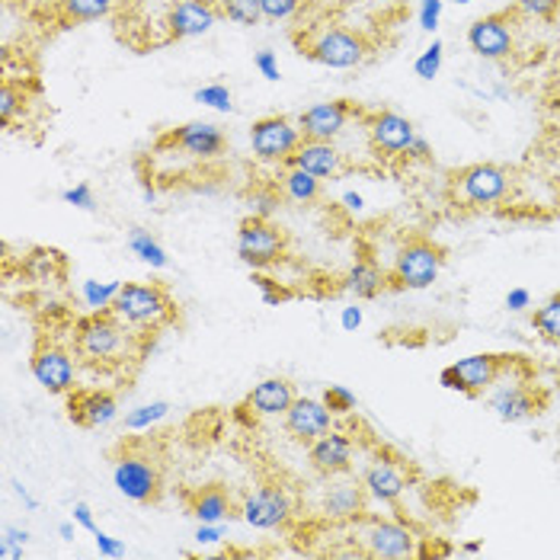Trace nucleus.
<instances>
[{
	"instance_id": "473e14b6",
	"label": "nucleus",
	"mask_w": 560,
	"mask_h": 560,
	"mask_svg": "<svg viewBox=\"0 0 560 560\" xmlns=\"http://www.w3.org/2000/svg\"><path fill=\"white\" fill-rule=\"evenodd\" d=\"M167 413H171V404H167V400L141 404V407H135L131 413H126V430L129 432L151 430V427H158Z\"/></svg>"
},
{
	"instance_id": "aec40b11",
	"label": "nucleus",
	"mask_w": 560,
	"mask_h": 560,
	"mask_svg": "<svg viewBox=\"0 0 560 560\" xmlns=\"http://www.w3.org/2000/svg\"><path fill=\"white\" fill-rule=\"evenodd\" d=\"M164 144H173L179 151H186L189 158H199V161H212V158H221L224 148H228V138L224 131L218 129L215 122H186L179 129H173Z\"/></svg>"
},
{
	"instance_id": "393cba45",
	"label": "nucleus",
	"mask_w": 560,
	"mask_h": 560,
	"mask_svg": "<svg viewBox=\"0 0 560 560\" xmlns=\"http://www.w3.org/2000/svg\"><path fill=\"white\" fill-rule=\"evenodd\" d=\"M365 487L359 480H337L324 493V516L330 522H352L365 513Z\"/></svg>"
},
{
	"instance_id": "603ef678",
	"label": "nucleus",
	"mask_w": 560,
	"mask_h": 560,
	"mask_svg": "<svg viewBox=\"0 0 560 560\" xmlns=\"http://www.w3.org/2000/svg\"><path fill=\"white\" fill-rule=\"evenodd\" d=\"M407 158H413V161H430V158H432L430 141L417 135V141L410 144V151H407Z\"/></svg>"
},
{
	"instance_id": "49530a36",
	"label": "nucleus",
	"mask_w": 560,
	"mask_h": 560,
	"mask_svg": "<svg viewBox=\"0 0 560 560\" xmlns=\"http://www.w3.org/2000/svg\"><path fill=\"white\" fill-rule=\"evenodd\" d=\"M254 282H257V289L262 292V302H266V304H279V302H285V299H289V292H285V289H282L279 282L266 279V276H257Z\"/></svg>"
},
{
	"instance_id": "a878e982",
	"label": "nucleus",
	"mask_w": 560,
	"mask_h": 560,
	"mask_svg": "<svg viewBox=\"0 0 560 560\" xmlns=\"http://www.w3.org/2000/svg\"><path fill=\"white\" fill-rule=\"evenodd\" d=\"M343 289L355 302H372L388 289V276L382 272V266L372 257H362L352 262V269L346 272Z\"/></svg>"
},
{
	"instance_id": "4468645a",
	"label": "nucleus",
	"mask_w": 560,
	"mask_h": 560,
	"mask_svg": "<svg viewBox=\"0 0 560 560\" xmlns=\"http://www.w3.org/2000/svg\"><path fill=\"white\" fill-rule=\"evenodd\" d=\"M490 410L503 420V423H525L535 420L548 410V390L535 388L528 382L516 385H503L490 394Z\"/></svg>"
},
{
	"instance_id": "b1692460",
	"label": "nucleus",
	"mask_w": 560,
	"mask_h": 560,
	"mask_svg": "<svg viewBox=\"0 0 560 560\" xmlns=\"http://www.w3.org/2000/svg\"><path fill=\"white\" fill-rule=\"evenodd\" d=\"M295 385L289 378H266L254 385V390L244 400V410L254 417H285V410L295 404Z\"/></svg>"
},
{
	"instance_id": "423d86ee",
	"label": "nucleus",
	"mask_w": 560,
	"mask_h": 560,
	"mask_svg": "<svg viewBox=\"0 0 560 560\" xmlns=\"http://www.w3.org/2000/svg\"><path fill=\"white\" fill-rule=\"evenodd\" d=\"M289 254V234L272 218L247 215L237 228V257L244 259L254 272L276 266Z\"/></svg>"
},
{
	"instance_id": "f8f14e48",
	"label": "nucleus",
	"mask_w": 560,
	"mask_h": 560,
	"mask_svg": "<svg viewBox=\"0 0 560 560\" xmlns=\"http://www.w3.org/2000/svg\"><path fill=\"white\" fill-rule=\"evenodd\" d=\"M359 541H362L369 558L400 560L417 555L413 532L407 525H400V522H390V518H365V525L359 532Z\"/></svg>"
},
{
	"instance_id": "7c9ffc66",
	"label": "nucleus",
	"mask_w": 560,
	"mask_h": 560,
	"mask_svg": "<svg viewBox=\"0 0 560 560\" xmlns=\"http://www.w3.org/2000/svg\"><path fill=\"white\" fill-rule=\"evenodd\" d=\"M532 327L545 343H560V295L548 299L532 314Z\"/></svg>"
},
{
	"instance_id": "4c0bfd02",
	"label": "nucleus",
	"mask_w": 560,
	"mask_h": 560,
	"mask_svg": "<svg viewBox=\"0 0 560 560\" xmlns=\"http://www.w3.org/2000/svg\"><path fill=\"white\" fill-rule=\"evenodd\" d=\"M516 13L528 16V20L551 23L560 13V0H516Z\"/></svg>"
},
{
	"instance_id": "ddd939ff",
	"label": "nucleus",
	"mask_w": 560,
	"mask_h": 560,
	"mask_svg": "<svg viewBox=\"0 0 560 560\" xmlns=\"http://www.w3.org/2000/svg\"><path fill=\"white\" fill-rule=\"evenodd\" d=\"M33 378L43 385L48 394H71L78 385V365L74 355L58 343H39L33 359H30Z\"/></svg>"
},
{
	"instance_id": "c9c22d12",
	"label": "nucleus",
	"mask_w": 560,
	"mask_h": 560,
	"mask_svg": "<svg viewBox=\"0 0 560 560\" xmlns=\"http://www.w3.org/2000/svg\"><path fill=\"white\" fill-rule=\"evenodd\" d=\"M192 100L202 103V106H209V109H218V113H231V109H234V96H231V90L224 84L199 86V90L192 93Z\"/></svg>"
},
{
	"instance_id": "58836bf2",
	"label": "nucleus",
	"mask_w": 560,
	"mask_h": 560,
	"mask_svg": "<svg viewBox=\"0 0 560 560\" xmlns=\"http://www.w3.org/2000/svg\"><path fill=\"white\" fill-rule=\"evenodd\" d=\"M327 407H330V413L334 417H346V413H352L355 410V394L343 385H330V388L324 390V397H320Z\"/></svg>"
},
{
	"instance_id": "9d476101",
	"label": "nucleus",
	"mask_w": 560,
	"mask_h": 560,
	"mask_svg": "<svg viewBox=\"0 0 560 560\" xmlns=\"http://www.w3.org/2000/svg\"><path fill=\"white\" fill-rule=\"evenodd\" d=\"M513 16H516V7L475 20V23L468 26V48H471L475 55H480V58H487V61H503V58H510L513 48H516Z\"/></svg>"
},
{
	"instance_id": "4be33fe9",
	"label": "nucleus",
	"mask_w": 560,
	"mask_h": 560,
	"mask_svg": "<svg viewBox=\"0 0 560 560\" xmlns=\"http://www.w3.org/2000/svg\"><path fill=\"white\" fill-rule=\"evenodd\" d=\"M362 487L372 500L378 503H397L407 490V471L397 458H388V455H378L365 475H362Z\"/></svg>"
},
{
	"instance_id": "3c124183",
	"label": "nucleus",
	"mask_w": 560,
	"mask_h": 560,
	"mask_svg": "<svg viewBox=\"0 0 560 560\" xmlns=\"http://www.w3.org/2000/svg\"><path fill=\"white\" fill-rule=\"evenodd\" d=\"M528 304H532L528 289H513V292L506 295V307H510V311H525Z\"/></svg>"
},
{
	"instance_id": "0eeeda50",
	"label": "nucleus",
	"mask_w": 560,
	"mask_h": 560,
	"mask_svg": "<svg viewBox=\"0 0 560 560\" xmlns=\"http://www.w3.org/2000/svg\"><path fill=\"white\" fill-rule=\"evenodd\" d=\"M510 171L500 164H471L452 176V199L468 209H487L510 196Z\"/></svg>"
},
{
	"instance_id": "5701e85b",
	"label": "nucleus",
	"mask_w": 560,
	"mask_h": 560,
	"mask_svg": "<svg viewBox=\"0 0 560 560\" xmlns=\"http://www.w3.org/2000/svg\"><path fill=\"white\" fill-rule=\"evenodd\" d=\"M292 167L314 173L320 179H334L346 171L343 154L337 151L334 141H314V138H302V144L295 148V154L289 158Z\"/></svg>"
},
{
	"instance_id": "79ce46f5",
	"label": "nucleus",
	"mask_w": 560,
	"mask_h": 560,
	"mask_svg": "<svg viewBox=\"0 0 560 560\" xmlns=\"http://www.w3.org/2000/svg\"><path fill=\"white\" fill-rule=\"evenodd\" d=\"M282 206V196L276 192V189H257L254 196H250V209H254V215L259 218H272V212Z\"/></svg>"
},
{
	"instance_id": "a211bd4d",
	"label": "nucleus",
	"mask_w": 560,
	"mask_h": 560,
	"mask_svg": "<svg viewBox=\"0 0 560 560\" xmlns=\"http://www.w3.org/2000/svg\"><path fill=\"white\" fill-rule=\"evenodd\" d=\"M359 109L349 100H330V103H317L311 109H304L299 116V129L304 138L314 141H337L343 135L346 122L355 116Z\"/></svg>"
},
{
	"instance_id": "6ab92c4d",
	"label": "nucleus",
	"mask_w": 560,
	"mask_h": 560,
	"mask_svg": "<svg viewBox=\"0 0 560 560\" xmlns=\"http://www.w3.org/2000/svg\"><path fill=\"white\" fill-rule=\"evenodd\" d=\"M352 455H355V445H352V439L340 430L324 432L317 442L307 445V462H311V468L324 477L349 475Z\"/></svg>"
},
{
	"instance_id": "6e6552de",
	"label": "nucleus",
	"mask_w": 560,
	"mask_h": 560,
	"mask_svg": "<svg viewBox=\"0 0 560 560\" xmlns=\"http://www.w3.org/2000/svg\"><path fill=\"white\" fill-rule=\"evenodd\" d=\"M369 51H372L369 43L359 33H352V30H324L304 48V55L311 61H317L324 68H334V71L359 68L369 58Z\"/></svg>"
},
{
	"instance_id": "ea45409f",
	"label": "nucleus",
	"mask_w": 560,
	"mask_h": 560,
	"mask_svg": "<svg viewBox=\"0 0 560 560\" xmlns=\"http://www.w3.org/2000/svg\"><path fill=\"white\" fill-rule=\"evenodd\" d=\"M262 3V20L269 23H285L302 10V0H259Z\"/></svg>"
},
{
	"instance_id": "680f3d73",
	"label": "nucleus",
	"mask_w": 560,
	"mask_h": 560,
	"mask_svg": "<svg viewBox=\"0 0 560 560\" xmlns=\"http://www.w3.org/2000/svg\"><path fill=\"white\" fill-rule=\"evenodd\" d=\"M558 390H560V372H558Z\"/></svg>"
},
{
	"instance_id": "09e8293b",
	"label": "nucleus",
	"mask_w": 560,
	"mask_h": 560,
	"mask_svg": "<svg viewBox=\"0 0 560 560\" xmlns=\"http://www.w3.org/2000/svg\"><path fill=\"white\" fill-rule=\"evenodd\" d=\"M340 324H343V330H359L362 327V307L359 304H349V307H343V314H340Z\"/></svg>"
},
{
	"instance_id": "052dcab7",
	"label": "nucleus",
	"mask_w": 560,
	"mask_h": 560,
	"mask_svg": "<svg viewBox=\"0 0 560 560\" xmlns=\"http://www.w3.org/2000/svg\"><path fill=\"white\" fill-rule=\"evenodd\" d=\"M458 3H471V0H458Z\"/></svg>"
},
{
	"instance_id": "5fc2aeb1",
	"label": "nucleus",
	"mask_w": 560,
	"mask_h": 560,
	"mask_svg": "<svg viewBox=\"0 0 560 560\" xmlns=\"http://www.w3.org/2000/svg\"><path fill=\"white\" fill-rule=\"evenodd\" d=\"M0 541H10V545H20V548H23V545L30 541V532H26V528H13V525H7Z\"/></svg>"
},
{
	"instance_id": "c85d7f7f",
	"label": "nucleus",
	"mask_w": 560,
	"mask_h": 560,
	"mask_svg": "<svg viewBox=\"0 0 560 560\" xmlns=\"http://www.w3.org/2000/svg\"><path fill=\"white\" fill-rule=\"evenodd\" d=\"M55 10L65 23H93L109 16L113 0H55Z\"/></svg>"
},
{
	"instance_id": "8fccbe9b",
	"label": "nucleus",
	"mask_w": 560,
	"mask_h": 560,
	"mask_svg": "<svg viewBox=\"0 0 560 560\" xmlns=\"http://www.w3.org/2000/svg\"><path fill=\"white\" fill-rule=\"evenodd\" d=\"M74 522H78V525H81L84 532H90V535H93V532L100 528V525H96V518H93V513H90V506H86V503H74Z\"/></svg>"
},
{
	"instance_id": "412c9836",
	"label": "nucleus",
	"mask_w": 560,
	"mask_h": 560,
	"mask_svg": "<svg viewBox=\"0 0 560 560\" xmlns=\"http://www.w3.org/2000/svg\"><path fill=\"white\" fill-rule=\"evenodd\" d=\"M215 7L212 0H173L171 13H167V30L171 39H196L206 36L218 23Z\"/></svg>"
},
{
	"instance_id": "de8ad7c7",
	"label": "nucleus",
	"mask_w": 560,
	"mask_h": 560,
	"mask_svg": "<svg viewBox=\"0 0 560 560\" xmlns=\"http://www.w3.org/2000/svg\"><path fill=\"white\" fill-rule=\"evenodd\" d=\"M224 535H221V525H212V522H199V528H196V541L199 545H218Z\"/></svg>"
},
{
	"instance_id": "9b49d317",
	"label": "nucleus",
	"mask_w": 560,
	"mask_h": 560,
	"mask_svg": "<svg viewBox=\"0 0 560 560\" xmlns=\"http://www.w3.org/2000/svg\"><path fill=\"white\" fill-rule=\"evenodd\" d=\"M295 513V503L289 497L285 487L279 483H262L257 490H250L241 503V518L250 525V528H282Z\"/></svg>"
},
{
	"instance_id": "c03bdc74",
	"label": "nucleus",
	"mask_w": 560,
	"mask_h": 560,
	"mask_svg": "<svg viewBox=\"0 0 560 560\" xmlns=\"http://www.w3.org/2000/svg\"><path fill=\"white\" fill-rule=\"evenodd\" d=\"M439 20H442V0H420V26L427 33H435Z\"/></svg>"
},
{
	"instance_id": "f3484780",
	"label": "nucleus",
	"mask_w": 560,
	"mask_h": 560,
	"mask_svg": "<svg viewBox=\"0 0 560 560\" xmlns=\"http://www.w3.org/2000/svg\"><path fill=\"white\" fill-rule=\"evenodd\" d=\"M282 423H285V432H289L295 442L311 445V442H317L324 432L334 430V413H330V407H327L324 400L295 397V404L285 410Z\"/></svg>"
},
{
	"instance_id": "864d4df0",
	"label": "nucleus",
	"mask_w": 560,
	"mask_h": 560,
	"mask_svg": "<svg viewBox=\"0 0 560 560\" xmlns=\"http://www.w3.org/2000/svg\"><path fill=\"white\" fill-rule=\"evenodd\" d=\"M10 487H13V493H16V500H20V503H23V506H26L30 513H36V510H39V503H36L33 497H30V490H26V487H23L20 480H13Z\"/></svg>"
},
{
	"instance_id": "2f4dec72",
	"label": "nucleus",
	"mask_w": 560,
	"mask_h": 560,
	"mask_svg": "<svg viewBox=\"0 0 560 560\" xmlns=\"http://www.w3.org/2000/svg\"><path fill=\"white\" fill-rule=\"evenodd\" d=\"M122 292V282H96V279H86L81 285V295L90 311H113L116 295Z\"/></svg>"
},
{
	"instance_id": "a19ab883",
	"label": "nucleus",
	"mask_w": 560,
	"mask_h": 560,
	"mask_svg": "<svg viewBox=\"0 0 560 560\" xmlns=\"http://www.w3.org/2000/svg\"><path fill=\"white\" fill-rule=\"evenodd\" d=\"M61 199H65L68 206L81 209V212H93V209H96V196H93V186H90V183H78V186L65 189Z\"/></svg>"
},
{
	"instance_id": "f03ea898",
	"label": "nucleus",
	"mask_w": 560,
	"mask_h": 560,
	"mask_svg": "<svg viewBox=\"0 0 560 560\" xmlns=\"http://www.w3.org/2000/svg\"><path fill=\"white\" fill-rule=\"evenodd\" d=\"M74 343L90 362H116L129 352L131 334L116 311H93L90 317H81L74 324Z\"/></svg>"
},
{
	"instance_id": "39448f33",
	"label": "nucleus",
	"mask_w": 560,
	"mask_h": 560,
	"mask_svg": "<svg viewBox=\"0 0 560 560\" xmlns=\"http://www.w3.org/2000/svg\"><path fill=\"white\" fill-rule=\"evenodd\" d=\"M445 266V250L430 237H410L394 259L388 282L394 289H430Z\"/></svg>"
},
{
	"instance_id": "20e7f679",
	"label": "nucleus",
	"mask_w": 560,
	"mask_h": 560,
	"mask_svg": "<svg viewBox=\"0 0 560 560\" xmlns=\"http://www.w3.org/2000/svg\"><path fill=\"white\" fill-rule=\"evenodd\" d=\"M522 355H503V352H477L468 359H458L455 365L442 369L439 385L448 390H458L465 397H480L483 390H490L503 372H510Z\"/></svg>"
},
{
	"instance_id": "bb28decb",
	"label": "nucleus",
	"mask_w": 560,
	"mask_h": 560,
	"mask_svg": "<svg viewBox=\"0 0 560 560\" xmlns=\"http://www.w3.org/2000/svg\"><path fill=\"white\" fill-rule=\"evenodd\" d=\"M186 500H189V516H196L199 522H212V525H221V522H228L234 513H241V510H234L231 493L224 487H218V483L189 493Z\"/></svg>"
},
{
	"instance_id": "4d7b16f0",
	"label": "nucleus",
	"mask_w": 560,
	"mask_h": 560,
	"mask_svg": "<svg viewBox=\"0 0 560 560\" xmlns=\"http://www.w3.org/2000/svg\"><path fill=\"white\" fill-rule=\"evenodd\" d=\"M343 202H346V209H352V212H359V209H362V196H359V192H346Z\"/></svg>"
},
{
	"instance_id": "f257e3e1",
	"label": "nucleus",
	"mask_w": 560,
	"mask_h": 560,
	"mask_svg": "<svg viewBox=\"0 0 560 560\" xmlns=\"http://www.w3.org/2000/svg\"><path fill=\"white\" fill-rule=\"evenodd\" d=\"M113 311L129 327H141V330H161L164 324L176 320V304L161 282H122V292L116 295Z\"/></svg>"
},
{
	"instance_id": "2eb2a0df",
	"label": "nucleus",
	"mask_w": 560,
	"mask_h": 560,
	"mask_svg": "<svg viewBox=\"0 0 560 560\" xmlns=\"http://www.w3.org/2000/svg\"><path fill=\"white\" fill-rule=\"evenodd\" d=\"M119 417V400L113 390L74 388L68 394V420L81 430L109 427Z\"/></svg>"
},
{
	"instance_id": "f704fd0d",
	"label": "nucleus",
	"mask_w": 560,
	"mask_h": 560,
	"mask_svg": "<svg viewBox=\"0 0 560 560\" xmlns=\"http://www.w3.org/2000/svg\"><path fill=\"white\" fill-rule=\"evenodd\" d=\"M26 106V93H23V86L13 84L10 78L0 84V122L3 126H13V119H16V113Z\"/></svg>"
},
{
	"instance_id": "72a5a7b5",
	"label": "nucleus",
	"mask_w": 560,
	"mask_h": 560,
	"mask_svg": "<svg viewBox=\"0 0 560 560\" xmlns=\"http://www.w3.org/2000/svg\"><path fill=\"white\" fill-rule=\"evenodd\" d=\"M221 13L241 26H257L262 20V3L259 0H221Z\"/></svg>"
},
{
	"instance_id": "e433bc0d",
	"label": "nucleus",
	"mask_w": 560,
	"mask_h": 560,
	"mask_svg": "<svg viewBox=\"0 0 560 560\" xmlns=\"http://www.w3.org/2000/svg\"><path fill=\"white\" fill-rule=\"evenodd\" d=\"M413 71H417V78H420V81H432V78H439V71H442V43H439V39H432L430 48H423V55L417 58Z\"/></svg>"
},
{
	"instance_id": "6e6d98bb",
	"label": "nucleus",
	"mask_w": 560,
	"mask_h": 560,
	"mask_svg": "<svg viewBox=\"0 0 560 560\" xmlns=\"http://www.w3.org/2000/svg\"><path fill=\"white\" fill-rule=\"evenodd\" d=\"M74 528H81V525H78L74 518H71V522H61V528H58V535H61L65 541H74Z\"/></svg>"
},
{
	"instance_id": "cd10ccee",
	"label": "nucleus",
	"mask_w": 560,
	"mask_h": 560,
	"mask_svg": "<svg viewBox=\"0 0 560 560\" xmlns=\"http://www.w3.org/2000/svg\"><path fill=\"white\" fill-rule=\"evenodd\" d=\"M279 189H282V196L289 199V202H295V206H314L317 199H320V176H314V173L299 171V167H292V164H285V171L279 173Z\"/></svg>"
},
{
	"instance_id": "1a4fd4ad",
	"label": "nucleus",
	"mask_w": 560,
	"mask_h": 560,
	"mask_svg": "<svg viewBox=\"0 0 560 560\" xmlns=\"http://www.w3.org/2000/svg\"><path fill=\"white\" fill-rule=\"evenodd\" d=\"M302 138L299 122H292L289 116H262L250 129V148L266 164H289Z\"/></svg>"
},
{
	"instance_id": "dca6fc26",
	"label": "nucleus",
	"mask_w": 560,
	"mask_h": 560,
	"mask_svg": "<svg viewBox=\"0 0 560 560\" xmlns=\"http://www.w3.org/2000/svg\"><path fill=\"white\" fill-rule=\"evenodd\" d=\"M365 129H369V138H372V148L378 154H385V158H400V154L407 158L410 144L417 141L413 122L407 116L394 113V109H382V113L369 116Z\"/></svg>"
},
{
	"instance_id": "bf43d9fd",
	"label": "nucleus",
	"mask_w": 560,
	"mask_h": 560,
	"mask_svg": "<svg viewBox=\"0 0 560 560\" xmlns=\"http://www.w3.org/2000/svg\"><path fill=\"white\" fill-rule=\"evenodd\" d=\"M7 3H13V7H20V3H26V0H7Z\"/></svg>"
},
{
	"instance_id": "c756f323",
	"label": "nucleus",
	"mask_w": 560,
	"mask_h": 560,
	"mask_svg": "<svg viewBox=\"0 0 560 560\" xmlns=\"http://www.w3.org/2000/svg\"><path fill=\"white\" fill-rule=\"evenodd\" d=\"M129 250L135 254V257L141 259V262H148L151 269H167V266H171V257H167V250H164V247L158 244V237H154L151 231L131 228Z\"/></svg>"
},
{
	"instance_id": "37998d69",
	"label": "nucleus",
	"mask_w": 560,
	"mask_h": 560,
	"mask_svg": "<svg viewBox=\"0 0 560 560\" xmlns=\"http://www.w3.org/2000/svg\"><path fill=\"white\" fill-rule=\"evenodd\" d=\"M93 541H96V551H100L103 558H122V555H126V545L116 541L113 535H106L103 528L93 532Z\"/></svg>"
},
{
	"instance_id": "a18cd8bd",
	"label": "nucleus",
	"mask_w": 560,
	"mask_h": 560,
	"mask_svg": "<svg viewBox=\"0 0 560 560\" xmlns=\"http://www.w3.org/2000/svg\"><path fill=\"white\" fill-rule=\"evenodd\" d=\"M254 65H257V71L266 78V81H279L282 74H279V61H276V55L269 51V48H262L254 55Z\"/></svg>"
},
{
	"instance_id": "7ed1b4c3",
	"label": "nucleus",
	"mask_w": 560,
	"mask_h": 560,
	"mask_svg": "<svg viewBox=\"0 0 560 560\" xmlns=\"http://www.w3.org/2000/svg\"><path fill=\"white\" fill-rule=\"evenodd\" d=\"M113 483L116 490L138 503V506H151L161 500L164 493V475H161V465L154 462L151 452L129 445L126 452L116 455V465H113Z\"/></svg>"
},
{
	"instance_id": "13d9d810",
	"label": "nucleus",
	"mask_w": 560,
	"mask_h": 560,
	"mask_svg": "<svg viewBox=\"0 0 560 560\" xmlns=\"http://www.w3.org/2000/svg\"><path fill=\"white\" fill-rule=\"evenodd\" d=\"M465 551H468V555H477V551H480V541H468Z\"/></svg>"
}]
</instances>
